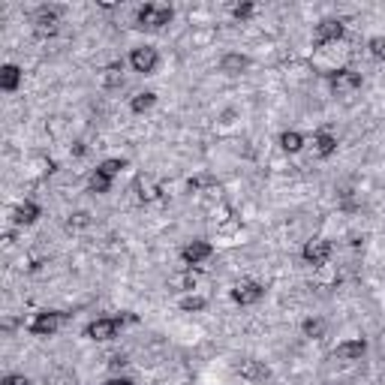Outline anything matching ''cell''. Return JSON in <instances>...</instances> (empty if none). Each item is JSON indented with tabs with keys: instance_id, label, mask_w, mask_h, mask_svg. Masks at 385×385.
I'll return each instance as SVG.
<instances>
[{
	"instance_id": "obj_1",
	"label": "cell",
	"mask_w": 385,
	"mask_h": 385,
	"mask_svg": "<svg viewBox=\"0 0 385 385\" xmlns=\"http://www.w3.org/2000/svg\"><path fill=\"white\" fill-rule=\"evenodd\" d=\"M175 21V10L166 3H145L136 12V28H147V30H163L166 24Z\"/></svg>"
},
{
	"instance_id": "obj_2",
	"label": "cell",
	"mask_w": 385,
	"mask_h": 385,
	"mask_svg": "<svg viewBox=\"0 0 385 385\" xmlns=\"http://www.w3.org/2000/svg\"><path fill=\"white\" fill-rule=\"evenodd\" d=\"M30 24H34V34L39 39H48V37H57L61 34V6H39V10L30 15Z\"/></svg>"
},
{
	"instance_id": "obj_3",
	"label": "cell",
	"mask_w": 385,
	"mask_h": 385,
	"mask_svg": "<svg viewBox=\"0 0 385 385\" xmlns=\"http://www.w3.org/2000/svg\"><path fill=\"white\" fill-rule=\"evenodd\" d=\"M127 63H129V70H133V72H138V76H154V72H157V67H160L157 45H151V43L136 45L133 52H129Z\"/></svg>"
},
{
	"instance_id": "obj_4",
	"label": "cell",
	"mask_w": 385,
	"mask_h": 385,
	"mask_svg": "<svg viewBox=\"0 0 385 385\" xmlns=\"http://www.w3.org/2000/svg\"><path fill=\"white\" fill-rule=\"evenodd\" d=\"M346 37V21L343 19H319L313 24V45L316 48H329L334 43Z\"/></svg>"
},
{
	"instance_id": "obj_5",
	"label": "cell",
	"mask_w": 385,
	"mask_h": 385,
	"mask_svg": "<svg viewBox=\"0 0 385 385\" xmlns=\"http://www.w3.org/2000/svg\"><path fill=\"white\" fill-rule=\"evenodd\" d=\"M331 253H334V247L329 238H310V241H304V247H301V259H304V265H310V268H322V265H329Z\"/></svg>"
},
{
	"instance_id": "obj_6",
	"label": "cell",
	"mask_w": 385,
	"mask_h": 385,
	"mask_svg": "<svg viewBox=\"0 0 385 385\" xmlns=\"http://www.w3.org/2000/svg\"><path fill=\"white\" fill-rule=\"evenodd\" d=\"M63 319H67V313H61V310H43V313H37L30 319L28 331L34 334V337H54V331L61 329Z\"/></svg>"
},
{
	"instance_id": "obj_7",
	"label": "cell",
	"mask_w": 385,
	"mask_h": 385,
	"mask_svg": "<svg viewBox=\"0 0 385 385\" xmlns=\"http://www.w3.org/2000/svg\"><path fill=\"white\" fill-rule=\"evenodd\" d=\"M329 85H331V91H337V94H355V91H362L364 79L358 70L337 67L334 72H329Z\"/></svg>"
},
{
	"instance_id": "obj_8",
	"label": "cell",
	"mask_w": 385,
	"mask_h": 385,
	"mask_svg": "<svg viewBox=\"0 0 385 385\" xmlns=\"http://www.w3.org/2000/svg\"><path fill=\"white\" fill-rule=\"evenodd\" d=\"M121 331V319H112V316H100L94 322L85 325V337L87 340H96V343H105V340H114Z\"/></svg>"
},
{
	"instance_id": "obj_9",
	"label": "cell",
	"mask_w": 385,
	"mask_h": 385,
	"mask_svg": "<svg viewBox=\"0 0 385 385\" xmlns=\"http://www.w3.org/2000/svg\"><path fill=\"white\" fill-rule=\"evenodd\" d=\"M232 301L238 307H253V304H259L262 298H265V286L256 283V280H241V283H235L232 286Z\"/></svg>"
},
{
	"instance_id": "obj_10",
	"label": "cell",
	"mask_w": 385,
	"mask_h": 385,
	"mask_svg": "<svg viewBox=\"0 0 385 385\" xmlns=\"http://www.w3.org/2000/svg\"><path fill=\"white\" fill-rule=\"evenodd\" d=\"M211 256H214V244L211 241H202V238H196V241H187L184 247H181V262L184 265H202V262H208Z\"/></svg>"
},
{
	"instance_id": "obj_11",
	"label": "cell",
	"mask_w": 385,
	"mask_h": 385,
	"mask_svg": "<svg viewBox=\"0 0 385 385\" xmlns=\"http://www.w3.org/2000/svg\"><path fill=\"white\" fill-rule=\"evenodd\" d=\"M217 67H220V72H223V76L238 79V76H244V72L253 67V57L244 54V52H226L223 57H220Z\"/></svg>"
},
{
	"instance_id": "obj_12",
	"label": "cell",
	"mask_w": 385,
	"mask_h": 385,
	"mask_svg": "<svg viewBox=\"0 0 385 385\" xmlns=\"http://www.w3.org/2000/svg\"><path fill=\"white\" fill-rule=\"evenodd\" d=\"M238 376L256 385V382L271 379V367H268L265 362H259V358H241L238 362Z\"/></svg>"
},
{
	"instance_id": "obj_13",
	"label": "cell",
	"mask_w": 385,
	"mask_h": 385,
	"mask_svg": "<svg viewBox=\"0 0 385 385\" xmlns=\"http://www.w3.org/2000/svg\"><path fill=\"white\" fill-rule=\"evenodd\" d=\"M364 352H367V340L364 337H352V340L337 343L334 358H340V362H362Z\"/></svg>"
},
{
	"instance_id": "obj_14",
	"label": "cell",
	"mask_w": 385,
	"mask_h": 385,
	"mask_svg": "<svg viewBox=\"0 0 385 385\" xmlns=\"http://www.w3.org/2000/svg\"><path fill=\"white\" fill-rule=\"evenodd\" d=\"M21 81H24V70L19 63H3L0 67V91L3 94H15L21 87Z\"/></svg>"
},
{
	"instance_id": "obj_15",
	"label": "cell",
	"mask_w": 385,
	"mask_h": 385,
	"mask_svg": "<svg viewBox=\"0 0 385 385\" xmlns=\"http://www.w3.org/2000/svg\"><path fill=\"white\" fill-rule=\"evenodd\" d=\"M39 217H43V208H39L37 202H30V199L19 202L15 205V211H12V223L15 226H34Z\"/></svg>"
},
{
	"instance_id": "obj_16",
	"label": "cell",
	"mask_w": 385,
	"mask_h": 385,
	"mask_svg": "<svg viewBox=\"0 0 385 385\" xmlns=\"http://www.w3.org/2000/svg\"><path fill=\"white\" fill-rule=\"evenodd\" d=\"M337 147H340V142H337V136H334L331 129H319V133L313 136V154L316 157L329 160V157L337 154Z\"/></svg>"
},
{
	"instance_id": "obj_17",
	"label": "cell",
	"mask_w": 385,
	"mask_h": 385,
	"mask_svg": "<svg viewBox=\"0 0 385 385\" xmlns=\"http://www.w3.org/2000/svg\"><path fill=\"white\" fill-rule=\"evenodd\" d=\"M127 81V72H124V61H112L103 67V87L105 91H118V87H124Z\"/></svg>"
},
{
	"instance_id": "obj_18",
	"label": "cell",
	"mask_w": 385,
	"mask_h": 385,
	"mask_svg": "<svg viewBox=\"0 0 385 385\" xmlns=\"http://www.w3.org/2000/svg\"><path fill=\"white\" fill-rule=\"evenodd\" d=\"M301 334H304L307 340H322L325 334H329V322H325L322 316H307L304 322H301Z\"/></svg>"
},
{
	"instance_id": "obj_19",
	"label": "cell",
	"mask_w": 385,
	"mask_h": 385,
	"mask_svg": "<svg viewBox=\"0 0 385 385\" xmlns=\"http://www.w3.org/2000/svg\"><path fill=\"white\" fill-rule=\"evenodd\" d=\"M256 12H259V6L253 3V0H241V3H232V6H229V15H232L235 24H250Z\"/></svg>"
},
{
	"instance_id": "obj_20",
	"label": "cell",
	"mask_w": 385,
	"mask_h": 385,
	"mask_svg": "<svg viewBox=\"0 0 385 385\" xmlns=\"http://www.w3.org/2000/svg\"><path fill=\"white\" fill-rule=\"evenodd\" d=\"M277 145H280L283 154H298L301 147H304V136H301L298 129H283L280 138H277Z\"/></svg>"
},
{
	"instance_id": "obj_21",
	"label": "cell",
	"mask_w": 385,
	"mask_h": 385,
	"mask_svg": "<svg viewBox=\"0 0 385 385\" xmlns=\"http://www.w3.org/2000/svg\"><path fill=\"white\" fill-rule=\"evenodd\" d=\"M154 105H157V94L154 91H138L133 100H129V112L133 114H147Z\"/></svg>"
},
{
	"instance_id": "obj_22",
	"label": "cell",
	"mask_w": 385,
	"mask_h": 385,
	"mask_svg": "<svg viewBox=\"0 0 385 385\" xmlns=\"http://www.w3.org/2000/svg\"><path fill=\"white\" fill-rule=\"evenodd\" d=\"M136 193H138V199H142V202H157L160 199V184L157 181H151V178H138V181H136Z\"/></svg>"
},
{
	"instance_id": "obj_23",
	"label": "cell",
	"mask_w": 385,
	"mask_h": 385,
	"mask_svg": "<svg viewBox=\"0 0 385 385\" xmlns=\"http://www.w3.org/2000/svg\"><path fill=\"white\" fill-rule=\"evenodd\" d=\"M87 193H94V196H105V193H112V178L105 175V171L96 169L91 178H87Z\"/></svg>"
},
{
	"instance_id": "obj_24",
	"label": "cell",
	"mask_w": 385,
	"mask_h": 385,
	"mask_svg": "<svg viewBox=\"0 0 385 385\" xmlns=\"http://www.w3.org/2000/svg\"><path fill=\"white\" fill-rule=\"evenodd\" d=\"M196 283H199V277H196L193 268H187V271L175 274V277L169 280V286H171V289H178V292H193V289H196Z\"/></svg>"
},
{
	"instance_id": "obj_25",
	"label": "cell",
	"mask_w": 385,
	"mask_h": 385,
	"mask_svg": "<svg viewBox=\"0 0 385 385\" xmlns=\"http://www.w3.org/2000/svg\"><path fill=\"white\" fill-rule=\"evenodd\" d=\"M94 223V217L87 214V211H72V214L63 220V229H67V232H81V229H87Z\"/></svg>"
},
{
	"instance_id": "obj_26",
	"label": "cell",
	"mask_w": 385,
	"mask_h": 385,
	"mask_svg": "<svg viewBox=\"0 0 385 385\" xmlns=\"http://www.w3.org/2000/svg\"><path fill=\"white\" fill-rule=\"evenodd\" d=\"M205 307H208V298H202V295H187V298L178 301L181 313H202Z\"/></svg>"
},
{
	"instance_id": "obj_27",
	"label": "cell",
	"mask_w": 385,
	"mask_h": 385,
	"mask_svg": "<svg viewBox=\"0 0 385 385\" xmlns=\"http://www.w3.org/2000/svg\"><path fill=\"white\" fill-rule=\"evenodd\" d=\"M127 166H129V163H127L124 157H114V160H103L96 169H100V171H105V175H109V178H114V175H121V171H124Z\"/></svg>"
},
{
	"instance_id": "obj_28",
	"label": "cell",
	"mask_w": 385,
	"mask_h": 385,
	"mask_svg": "<svg viewBox=\"0 0 385 385\" xmlns=\"http://www.w3.org/2000/svg\"><path fill=\"white\" fill-rule=\"evenodd\" d=\"M367 48H371L373 57L385 61V37H371V39H367Z\"/></svg>"
},
{
	"instance_id": "obj_29",
	"label": "cell",
	"mask_w": 385,
	"mask_h": 385,
	"mask_svg": "<svg viewBox=\"0 0 385 385\" xmlns=\"http://www.w3.org/2000/svg\"><path fill=\"white\" fill-rule=\"evenodd\" d=\"M45 382H48V385H72V376H70L67 371H54Z\"/></svg>"
},
{
	"instance_id": "obj_30",
	"label": "cell",
	"mask_w": 385,
	"mask_h": 385,
	"mask_svg": "<svg viewBox=\"0 0 385 385\" xmlns=\"http://www.w3.org/2000/svg\"><path fill=\"white\" fill-rule=\"evenodd\" d=\"M0 385H30V379L24 373H6L3 379H0Z\"/></svg>"
},
{
	"instance_id": "obj_31",
	"label": "cell",
	"mask_w": 385,
	"mask_h": 385,
	"mask_svg": "<svg viewBox=\"0 0 385 385\" xmlns=\"http://www.w3.org/2000/svg\"><path fill=\"white\" fill-rule=\"evenodd\" d=\"M103 385H136V382L127 379V376H112V379H105Z\"/></svg>"
},
{
	"instance_id": "obj_32",
	"label": "cell",
	"mask_w": 385,
	"mask_h": 385,
	"mask_svg": "<svg viewBox=\"0 0 385 385\" xmlns=\"http://www.w3.org/2000/svg\"><path fill=\"white\" fill-rule=\"evenodd\" d=\"M70 151L76 154V157H85V154H87V145H85V142H72Z\"/></svg>"
}]
</instances>
